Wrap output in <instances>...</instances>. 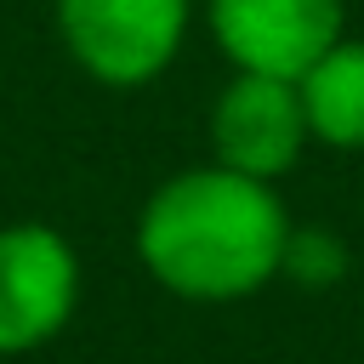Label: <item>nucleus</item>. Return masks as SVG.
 Returning a JSON list of instances; mask_svg holds the SVG:
<instances>
[{
    "instance_id": "6",
    "label": "nucleus",
    "mask_w": 364,
    "mask_h": 364,
    "mask_svg": "<svg viewBox=\"0 0 364 364\" xmlns=\"http://www.w3.org/2000/svg\"><path fill=\"white\" fill-rule=\"evenodd\" d=\"M307 131L330 148H364V40H336L301 80Z\"/></svg>"
},
{
    "instance_id": "3",
    "label": "nucleus",
    "mask_w": 364,
    "mask_h": 364,
    "mask_svg": "<svg viewBox=\"0 0 364 364\" xmlns=\"http://www.w3.org/2000/svg\"><path fill=\"white\" fill-rule=\"evenodd\" d=\"M205 23L239 74L301 80L341 40V0H205Z\"/></svg>"
},
{
    "instance_id": "4",
    "label": "nucleus",
    "mask_w": 364,
    "mask_h": 364,
    "mask_svg": "<svg viewBox=\"0 0 364 364\" xmlns=\"http://www.w3.org/2000/svg\"><path fill=\"white\" fill-rule=\"evenodd\" d=\"M307 108L296 80H273V74H233L222 85V97L210 102V148L216 165L273 182L279 171H290L301 159L307 142Z\"/></svg>"
},
{
    "instance_id": "2",
    "label": "nucleus",
    "mask_w": 364,
    "mask_h": 364,
    "mask_svg": "<svg viewBox=\"0 0 364 364\" xmlns=\"http://www.w3.org/2000/svg\"><path fill=\"white\" fill-rule=\"evenodd\" d=\"M193 0H57L68 57L102 85H148L182 51Z\"/></svg>"
},
{
    "instance_id": "1",
    "label": "nucleus",
    "mask_w": 364,
    "mask_h": 364,
    "mask_svg": "<svg viewBox=\"0 0 364 364\" xmlns=\"http://www.w3.org/2000/svg\"><path fill=\"white\" fill-rule=\"evenodd\" d=\"M284 239L290 222L273 188L228 165L171 176L136 222L148 273L193 301H233L267 284L284 262Z\"/></svg>"
},
{
    "instance_id": "7",
    "label": "nucleus",
    "mask_w": 364,
    "mask_h": 364,
    "mask_svg": "<svg viewBox=\"0 0 364 364\" xmlns=\"http://www.w3.org/2000/svg\"><path fill=\"white\" fill-rule=\"evenodd\" d=\"M341 267H347V250H341L336 233H324V228H290L279 273H290L301 284H330V279H341Z\"/></svg>"
},
{
    "instance_id": "5",
    "label": "nucleus",
    "mask_w": 364,
    "mask_h": 364,
    "mask_svg": "<svg viewBox=\"0 0 364 364\" xmlns=\"http://www.w3.org/2000/svg\"><path fill=\"white\" fill-rule=\"evenodd\" d=\"M74 290L80 267L57 228H0V353H28L51 341L74 313Z\"/></svg>"
}]
</instances>
